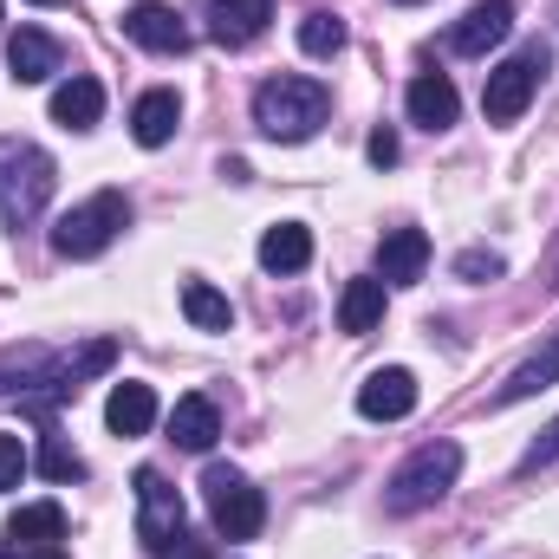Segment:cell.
Instances as JSON below:
<instances>
[{
  "label": "cell",
  "mask_w": 559,
  "mask_h": 559,
  "mask_svg": "<svg viewBox=\"0 0 559 559\" xmlns=\"http://www.w3.org/2000/svg\"><path fill=\"white\" fill-rule=\"evenodd\" d=\"M169 436H176V449L209 455L215 436H222V411H215L209 397H176V411H169Z\"/></svg>",
  "instance_id": "17"
},
{
  "label": "cell",
  "mask_w": 559,
  "mask_h": 559,
  "mask_svg": "<svg viewBox=\"0 0 559 559\" xmlns=\"http://www.w3.org/2000/svg\"><path fill=\"white\" fill-rule=\"evenodd\" d=\"M325 118H332V92L319 79L280 72V79H267L254 92V124H261V138H274V143H306Z\"/></svg>",
  "instance_id": "1"
},
{
  "label": "cell",
  "mask_w": 559,
  "mask_h": 559,
  "mask_svg": "<svg viewBox=\"0 0 559 559\" xmlns=\"http://www.w3.org/2000/svg\"><path fill=\"white\" fill-rule=\"evenodd\" d=\"M59 540H66V508H59V501H26V508H13L7 547L39 554V547H59Z\"/></svg>",
  "instance_id": "14"
},
{
  "label": "cell",
  "mask_w": 559,
  "mask_h": 559,
  "mask_svg": "<svg viewBox=\"0 0 559 559\" xmlns=\"http://www.w3.org/2000/svg\"><path fill=\"white\" fill-rule=\"evenodd\" d=\"M118 228H131V202H124V189H98L52 222V254L59 261H98L118 241Z\"/></svg>",
  "instance_id": "2"
},
{
  "label": "cell",
  "mask_w": 559,
  "mask_h": 559,
  "mask_svg": "<svg viewBox=\"0 0 559 559\" xmlns=\"http://www.w3.org/2000/svg\"><path fill=\"white\" fill-rule=\"evenodd\" d=\"M176 124H182V98H176L169 85L143 92L138 105H131V138H138L143 150H163V143L176 138Z\"/></svg>",
  "instance_id": "15"
},
{
  "label": "cell",
  "mask_w": 559,
  "mask_h": 559,
  "mask_svg": "<svg viewBox=\"0 0 559 559\" xmlns=\"http://www.w3.org/2000/svg\"><path fill=\"white\" fill-rule=\"evenodd\" d=\"M7 72H13V85H46L59 72V39L39 33V26H20L7 39Z\"/></svg>",
  "instance_id": "12"
},
{
  "label": "cell",
  "mask_w": 559,
  "mask_h": 559,
  "mask_svg": "<svg viewBox=\"0 0 559 559\" xmlns=\"http://www.w3.org/2000/svg\"><path fill=\"white\" fill-rule=\"evenodd\" d=\"M0 559H20V554H13V547H0Z\"/></svg>",
  "instance_id": "34"
},
{
  "label": "cell",
  "mask_w": 559,
  "mask_h": 559,
  "mask_svg": "<svg viewBox=\"0 0 559 559\" xmlns=\"http://www.w3.org/2000/svg\"><path fill=\"white\" fill-rule=\"evenodd\" d=\"M384 319V280L365 274V280H345V293H338V332H371Z\"/></svg>",
  "instance_id": "21"
},
{
  "label": "cell",
  "mask_w": 559,
  "mask_h": 559,
  "mask_svg": "<svg viewBox=\"0 0 559 559\" xmlns=\"http://www.w3.org/2000/svg\"><path fill=\"white\" fill-rule=\"evenodd\" d=\"M312 261V228H299V222H280L261 235V267L267 274H299Z\"/></svg>",
  "instance_id": "22"
},
{
  "label": "cell",
  "mask_w": 559,
  "mask_h": 559,
  "mask_svg": "<svg viewBox=\"0 0 559 559\" xmlns=\"http://www.w3.org/2000/svg\"><path fill=\"white\" fill-rule=\"evenodd\" d=\"M365 156H371L378 169H391V163H397V131H371V143H365Z\"/></svg>",
  "instance_id": "30"
},
{
  "label": "cell",
  "mask_w": 559,
  "mask_h": 559,
  "mask_svg": "<svg viewBox=\"0 0 559 559\" xmlns=\"http://www.w3.org/2000/svg\"><path fill=\"white\" fill-rule=\"evenodd\" d=\"M404 105H411V124H423V131H449V124H455V111H462V98H455V85H449L442 72L411 79Z\"/></svg>",
  "instance_id": "16"
},
{
  "label": "cell",
  "mask_w": 559,
  "mask_h": 559,
  "mask_svg": "<svg viewBox=\"0 0 559 559\" xmlns=\"http://www.w3.org/2000/svg\"><path fill=\"white\" fill-rule=\"evenodd\" d=\"M508 274V261L495 254V248H462L455 254V280H468V286H488V280Z\"/></svg>",
  "instance_id": "26"
},
{
  "label": "cell",
  "mask_w": 559,
  "mask_h": 559,
  "mask_svg": "<svg viewBox=\"0 0 559 559\" xmlns=\"http://www.w3.org/2000/svg\"><path fill=\"white\" fill-rule=\"evenodd\" d=\"M111 358H118V345H111V338H92V345H85L79 358H66V365H59V371L46 378V384H52V397H72V391H79V384H85L92 371H105Z\"/></svg>",
  "instance_id": "24"
},
{
  "label": "cell",
  "mask_w": 559,
  "mask_h": 559,
  "mask_svg": "<svg viewBox=\"0 0 559 559\" xmlns=\"http://www.w3.org/2000/svg\"><path fill=\"white\" fill-rule=\"evenodd\" d=\"M182 559H202V554H189V547H182Z\"/></svg>",
  "instance_id": "35"
},
{
  "label": "cell",
  "mask_w": 559,
  "mask_h": 559,
  "mask_svg": "<svg viewBox=\"0 0 559 559\" xmlns=\"http://www.w3.org/2000/svg\"><path fill=\"white\" fill-rule=\"evenodd\" d=\"M202 488H209V521H215V534L222 540H254L261 527H267V501H261V488L241 475V468H209L202 475Z\"/></svg>",
  "instance_id": "6"
},
{
  "label": "cell",
  "mask_w": 559,
  "mask_h": 559,
  "mask_svg": "<svg viewBox=\"0 0 559 559\" xmlns=\"http://www.w3.org/2000/svg\"><path fill=\"white\" fill-rule=\"evenodd\" d=\"M98 118H105V85H98V79H66V85H52V124L92 131Z\"/></svg>",
  "instance_id": "18"
},
{
  "label": "cell",
  "mask_w": 559,
  "mask_h": 559,
  "mask_svg": "<svg viewBox=\"0 0 559 559\" xmlns=\"http://www.w3.org/2000/svg\"><path fill=\"white\" fill-rule=\"evenodd\" d=\"M554 384H559V332L527 358V365H514V378L501 384L495 404H527V397H540V391H554Z\"/></svg>",
  "instance_id": "20"
},
{
  "label": "cell",
  "mask_w": 559,
  "mask_h": 559,
  "mask_svg": "<svg viewBox=\"0 0 559 559\" xmlns=\"http://www.w3.org/2000/svg\"><path fill=\"white\" fill-rule=\"evenodd\" d=\"M429 267V235L423 228H391L384 248H378V280L384 286H417Z\"/></svg>",
  "instance_id": "13"
},
{
  "label": "cell",
  "mask_w": 559,
  "mask_h": 559,
  "mask_svg": "<svg viewBox=\"0 0 559 559\" xmlns=\"http://www.w3.org/2000/svg\"><path fill=\"white\" fill-rule=\"evenodd\" d=\"M514 33V0H475L462 20H455V33H449V46L462 52V59H481L488 46H501Z\"/></svg>",
  "instance_id": "9"
},
{
  "label": "cell",
  "mask_w": 559,
  "mask_h": 559,
  "mask_svg": "<svg viewBox=\"0 0 559 559\" xmlns=\"http://www.w3.org/2000/svg\"><path fill=\"white\" fill-rule=\"evenodd\" d=\"M182 312H189V325H195V332H228V325H235L228 293H215L209 280H189V286H182Z\"/></svg>",
  "instance_id": "23"
},
{
  "label": "cell",
  "mask_w": 559,
  "mask_h": 559,
  "mask_svg": "<svg viewBox=\"0 0 559 559\" xmlns=\"http://www.w3.org/2000/svg\"><path fill=\"white\" fill-rule=\"evenodd\" d=\"M411 411H417V378H411L404 365H384V371H371V378L358 384V417L404 423Z\"/></svg>",
  "instance_id": "8"
},
{
  "label": "cell",
  "mask_w": 559,
  "mask_h": 559,
  "mask_svg": "<svg viewBox=\"0 0 559 559\" xmlns=\"http://www.w3.org/2000/svg\"><path fill=\"white\" fill-rule=\"evenodd\" d=\"M0 20H7V7H0Z\"/></svg>",
  "instance_id": "36"
},
{
  "label": "cell",
  "mask_w": 559,
  "mask_h": 559,
  "mask_svg": "<svg viewBox=\"0 0 559 559\" xmlns=\"http://www.w3.org/2000/svg\"><path fill=\"white\" fill-rule=\"evenodd\" d=\"M0 209H7V228H26L39 222L46 195H52V156L39 143H0Z\"/></svg>",
  "instance_id": "4"
},
{
  "label": "cell",
  "mask_w": 559,
  "mask_h": 559,
  "mask_svg": "<svg viewBox=\"0 0 559 559\" xmlns=\"http://www.w3.org/2000/svg\"><path fill=\"white\" fill-rule=\"evenodd\" d=\"M39 475H52V481H79L85 462H79V449H66L59 436H46V449H39Z\"/></svg>",
  "instance_id": "27"
},
{
  "label": "cell",
  "mask_w": 559,
  "mask_h": 559,
  "mask_svg": "<svg viewBox=\"0 0 559 559\" xmlns=\"http://www.w3.org/2000/svg\"><path fill=\"white\" fill-rule=\"evenodd\" d=\"M13 554H20V547H13ZM20 559H66V554H59V547H39V554H20Z\"/></svg>",
  "instance_id": "31"
},
{
  "label": "cell",
  "mask_w": 559,
  "mask_h": 559,
  "mask_svg": "<svg viewBox=\"0 0 559 559\" xmlns=\"http://www.w3.org/2000/svg\"><path fill=\"white\" fill-rule=\"evenodd\" d=\"M138 540L156 559H176L189 547V514L163 468H138Z\"/></svg>",
  "instance_id": "5"
},
{
  "label": "cell",
  "mask_w": 559,
  "mask_h": 559,
  "mask_svg": "<svg viewBox=\"0 0 559 559\" xmlns=\"http://www.w3.org/2000/svg\"><path fill=\"white\" fill-rule=\"evenodd\" d=\"M299 52H306V59H332V52H345V20L325 13V7H312V13L299 20Z\"/></svg>",
  "instance_id": "25"
},
{
  "label": "cell",
  "mask_w": 559,
  "mask_h": 559,
  "mask_svg": "<svg viewBox=\"0 0 559 559\" xmlns=\"http://www.w3.org/2000/svg\"><path fill=\"white\" fill-rule=\"evenodd\" d=\"M455 475H462V449L455 442H423L417 455L391 475V514H423V508H436L449 488H455Z\"/></svg>",
  "instance_id": "3"
},
{
  "label": "cell",
  "mask_w": 559,
  "mask_h": 559,
  "mask_svg": "<svg viewBox=\"0 0 559 559\" xmlns=\"http://www.w3.org/2000/svg\"><path fill=\"white\" fill-rule=\"evenodd\" d=\"M202 20L222 46H254L274 20V0H202Z\"/></svg>",
  "instance_id": "10"
},
{
  "label": "cell",
  "mask_w": 559,
  "mask_h": 559,
  "mask_svg": "<svg viewBox=\"0 0 559 559\" xmlns=\"http://www.w3.org/2000/svg\"><path fill=\"white\" fill-rule=\"evenodd\" d=\"M105 423H111V436H150V423H156V391L150 384H111V397H105Z\"/></svg>",
  "instance_id": "19"
},
{
  "label": "cell",
  "mask_w": 559,
  "mask_h": 559,
  "mask_svg": "<svg viewBox=\"0 0 559 559\" xmlns=\"http://www.w3.org/2000/svg\"><path fill=\"white\" fill-rule=\"evenodd\" d=\"M124 33L138 39L143 52H182V46H189L182 13H176V7H163V0H138V7L124 13Z\"/></svg>",
  "instance_id": "11"
},
{
  "label": "cell",
  "mask_w": 559,
  "mask_h": 559,
  "mask_svg": "<svg viewBox=\"0 0 559 559\" xmlns=\"http://www.w3.org/2000/svg\"><path fill=\"white\" fill-rule=\"evenodd\" d=\"M554 462H559V417L547 423L534 442H527V455H521V475H534V468H554Z\"/></svg>",
  "instance_id": "29"
},
{
  "label": "cell",
  "mask_w": 559,
  "mask_h": 559,
  "mask_svg": "<svg viewBox=\"0 0 559 559\" xmlns=\"http://www.w3.org/2000/svg\"><path fill=\"white\" fill-rule=\"evenodd\" d=\"M547 286H554V293H559V254H554V267H547Z\"/></svg>",
  "instance_id": "32"
},
{
  "label": "cell",
  "mask_w": 559,
  "mask_h": 559,
  "mask_svg": "<svg viewBox=\"0 0 559 559\" xmlns=\"http://www.w3.org/2000/svg\"><path fill=\"white\" fill-rule=\"evenodd\" d=\"M26 468H33L26 442H20V436H0V488H20V481H26Z\"/></svg>",
  "instance_id": "28"
},
{
  "label": "cell",
  "mask_w": 559,
  "mask_h": 559,
  "mask_svg": "<svg viewBox=\"0 0 559 559\" xmlns=\"http://www.w3.org/2000/svg\"><path fill=\"white\" fill-rule=\"evenodd\" d=\"M33 7H66V0H33Z\"/></svg>",
  "instance_id": "33"
},
{
  "label": "cell",
  "mask_w": 559,
  "mask_h": 559,
  "mask_svg": "<svg viewBox=\"0 0 559 559\" xmlns=\"http://www.w3.org/2000/svg\"><path fill=\"white\" fill-rule=\"evenodd\" d=\"M547 46H527V52H514L508 66H495L488 72V85H481V118L488 124H514L527 105H534V92H540V79H547Z\"/></svg>",
  "instance_id": "7"
}]
</instances>
